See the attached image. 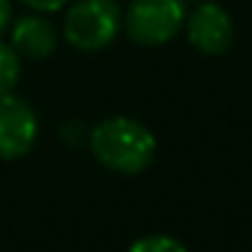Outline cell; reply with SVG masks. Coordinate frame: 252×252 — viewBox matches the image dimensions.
I'll use <instances>...</instances> for the list:
<instances>
[{
	"mask_svg": "<svg viewBox=\"0 0 252 252\" xmlns=\"http://www.w3.org/2000/svg\"><path fill=\"white\" fill-rule=\"evenodd\" d=\"M185 0H133L125 30L136 44L163 46L185 28Z\"/></svg>",
	"mask_w": 252,
	"mask_h": 252,
	"instance_id": "obj_3",
	"label": "cell"
},
{
	"mask_svg": "<svg viewBox=\"0 0 252 252\" xmlns=\"http://www.w3.org/2000/svg\"><path fill=\"white\" fill-rule=\"evenodd\" d=\"M90 149L95 160L117 174H141L158 152L152 130L130 117H109L90 133Z\"/></svg>",
	"mask_w": 252,
	"mask_h": 252,
	"instance_id": "obj_1",
	"label": "cell"
},
{
	"mask_svg": "<svg viewBox=\"0 0 252 252\" xmlns=\"http://www.w3.org/2000/svg\"><path fill=\"white\" fill-rule=\"evenodd\" d=\"M185 30L187 41L203 55H222L233 44V19L217 3L201 0L185 17Z\"/></svg>",
	"mask_w": 252,
	"mask_h": 252,
	"instance_id": "obj_5",
	"label": "cell"
},
{
	"mask_svg": "<svg viewBox=\"0 0 252 252\" xmlns=\"http://www.w3.org/2000/svg\"><path fill=\"white\" fill-rule=\"evenodd\" d=\"M38 138V117L28 100L0 95V160H19Z\"/></svg>",
	"mask_w": 252,
	"mask_h": 252,
	"instance_id": "obj_4",
	"label": "cell"
},
{
	"mask_svg": "<svg viewBox=\"0 0 252 252\" xmlns=\"http://www.w3.org/2000/svg\"><path fill=\"white\" fill-rule=\"evenodd\" d=\"M11 22V0H0V33Z\"/></svg>",
	"mask_w": 252,
	"mask_h": 252,
	"instance_id": "obj_10",
	"label": "cell"
},
{
	"mask_svg": "<svg viewBox=\"0 0 252 252\" xmlns=\"http://www.w3.org/2000/svg\"><path fill=\"white\" fill-rule=\"evenodd\" d=\"M185 3H201V0H185Z\"/></svg>",
	"mask_w": 252,
	"mask_h": 252,
	"instance_id": "obj_11",
	"label": "cell"
},
{
	"mask_svg": "<svg viewBox=\"0 0 252 252\" xmlns=\"http://www.w3.org/2000/svg\"><path fill=\"white\" fill-rule=\"evenodd\" d=\"M22 3H25V6H30L33 11H46V14H52V11H60L68 0H22Z\"/></svg>",
	"mask_w": 252,
	"mask_h": 252,
	"instance_id": "obj_9",
	"label": "cell"
},
{
	"mask_svg": "<svg viewBox=\"0 0 252 252\" xmlns=\"http://www.w3.org/2000/svg\"><path fill=\"white\" fill-rule=\"evenodd\" d=\"M22 76V63H19V52L14 46L0 41V95L14 93Z\"/></svg>",
	"mask_w": 252,
	"mask_h": 252,
	"instance_id": "obj_7",
	"label": "cell"
},
{
	"mask_svg": "<svg viewBox=\"0 0 252 252\" xmlns=\"http://www.w3.org/2000/svg\"><path fill=\"white\" fill-rule=\"evenodd\" d=\"M122 25L114 0H79L65 14V41L79 52H100L117 38Z\"/></svg>",
	"mask_w": 252,
	"mask_h": 252,
	"instance_id": "obj_2",
	"label": "cell"
},
{
	"mask_svg": "<svg viewBox=\"0 0 252 252\" xmlns=\"http://www.w3.org/2000/svg\"><path fill=\"white\" fill-rule=\"evenodd\" d=\"M127 252H187V250L179 239H174V236L152 233V236H144V239L133 241Z\"/></svg>",
	"mask_w": 252,
	"mask_h": 252,
	"instance_id": "obj_8",
	"label": "cell"
},
{
	"mask_svg": "<svg viewBox=\"0 0 252 252\" xmlns=\"http://www.w3.org/2000/svg\"><path fill=\"white\" fill-rule=\"evenodd\" d=\"M11 46L19 52V57L44 60L57 49V33L44 17H22L11 28Z\"/></svg>",
	"mask_w": 252,
	"mask_h": 252,
	"instance_id": "obj_6",
	"label": "cell"
}]
</instances>
